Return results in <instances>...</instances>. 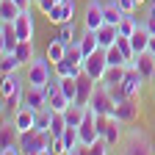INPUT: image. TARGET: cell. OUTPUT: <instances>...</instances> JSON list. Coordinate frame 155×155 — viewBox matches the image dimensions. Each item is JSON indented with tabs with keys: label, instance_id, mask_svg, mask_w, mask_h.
Returning a JSON list of instances; mask_svg holds the SVG:
<instances>
[{
	"label": "cell",
	"instance_id": "7402d4cb",
	"mask_svg": "<svg viewBox=\"0 0 155 155\" xmlns=\"http://www.w3.org/2000/svg\"><path fill=\"white\" fill-rule=\"evenodd\" d=\"M25 89H28V83H22L14 94H8V97H3V111L8 108V111H17V108H22L25 105Z\"/></svg>",
	"mask_w": 155,
	"mask_h": 155
},
{
	"label": "cell",
	"instance_id": "d590c367",
	"mask_svg": "<svg viewBox=\"0 0 155 155\" xmlns=\"http://www.w3.org/2000/svg\"><path fill=\"white\" fill-rule=\"evenodd\" d=\"M147 50H150V53H152V55H155V36H152V39H150V47H147Z\"/></svg>",
	"mask_w": 155,
	"mask_h": 155
},
{
	"label": "cell",
	"instance_id": "3957f363",
	"mask_svg": "<svg viewBox=\"0 0 155 155\" xmlns=\"http://www.w3.org/2000/svg\"><path fill=\"white\" fill-rule=\"evenodd\" d=\"M17 141L22 147L25 155H50V147L45 141V136L39 130H25V133H17Z\"/></svg>",
	"mask_w": 155,
	"mask_h": 155
},
{
	"label": "cell",
	"instance_id": "7a4b0ae2",
	"mask_svg": "<svg viewBox=\"0 0 155 155\" xmlns=\"http://www.w3.org/2000/svg\"><path fill=\"white\" fill-rule=\"evenodd\" d=\"M53 75H55L53 72V61H50L47 55H36L33 61L28 64V78H25V81L31 86H45Z\"/></svg>",
	"mask_w": 155,
	"mask_h": 155
},
{
	"label": "cell",
	"instance_id": "8992f818",
	"mask_svg": "<svg viewBox=\"0 0 155 155\" xmlns=\"http://www.w3.org/2000/svg\"><path fill=\"white\" fill-rule=\"evenodd\" d=\"M75 11H78V3L75 0H61V3H55L47 14V19L53 25H64V22H72L75 19Z\"/></svg>",
	"mask_w": 155,
	"mask_h": 155
},
{
	"label": "cell",
	"instance_id": "277c9868",
	"mask_svg": "<svg viewBox=\"0 0 155 155\" xmlns=\"http://www.w3.org/2000/svg\"><path fill=\"white\" fill-rule=\"evenodd\" d=\"M83 72L91 78V81L103 83V78H105V72H108V58H105V50H103V47L83 58Z\"/></svg>",
	"mask_w": 155,
	"mask_h": 155
},
{
	"label": "cell",
	"instance_id": "5b68a950",
	"mask_svg": "<svg viewBox=\"0 0 155 155\" xmlns=\"http://www.w3.org/2000/svg\"><path fill=\"white\" fill-rule=\"evenodd\" d=\"M105 25V3L100 0H89L83 8V28L86 31H100Z\"/></svg>",
	"mask_w": 155,
	"mask_h": 155
},
{
	"label": "cell",
	"instance_id": "30bf717a",
	"mask_svg": "<svg viewBox=\"0 0 155 155\" xmlns=\"http://www.w3.org/2000/svg\"><path fill=\"white\" fill-rule=\"evenodd\" d=\"M125 152H130V155H136V152L150 155V152H152V144L147 141V136H144L141 130H133V133L127 136V141H125Z\"/></svg>",
	"mask_w": 155,
	"mask_h": 155
},
{
	"label": "cell",
	"instance_id": "74e56055",
	"mask_svg": "<svg viewBox=\"0 0 155 155\" xmlns=\"http://www.w3.org/2000/svg\"><path fill=\"white\" fill-rule=\"evenodd\" d=\"M150 83H155V69H152V78H150Z\"/></svg>",
	"mask_w": 155,
	"mask_h": 155
},
{
	"label": "cell",
	"instance_id": "44dd1931",
	"mask_svg": "<svg viewBox=\"0 0 155 155\" xmlns=\"http://www.w3.org/2000/svg\"><path fill=\"white\" fill-rule=\"evenodd\" d=\"M17 58L22 61V67H28L33 58H36V50H33V39H19V45H17Z\"/></svg>",
	"mask_w": 155,
	"mask_h": 155
},
{
	"label": "cell",
	"instance_id": "f1b7e54d",
	"mask_svg": "<svg viewBox=\"0 0 155 155\" xmlns=\"http://www.w3.org/2000/svg\"><path fill=\"white\" fill-rule=\"evenodd\" d=\"M139 25H141V19H139V17L125 14V17L119 19V25H116V28H119V33H122V36H133V31L139 28Z\"/></svg>",
	"mask_w": 155,
	"mask_h": 155
},
{
	"label": "cell",
	"instance_id": "6da1fadb",
	"mask_svg": "<svg viewBox=\"0 0 155 155\" xmlns=\"http://www.w3.org/2000/svg\"><path fill=\"white\" fill-rule=\"evenodd\" d=\"M89 108H94L97 116H114L116 111V100L105 83H97L94 91H91V100H89Z\"/></svg>",
	"mask_w": 155,
	"mask_h": 155
},
{
	"label": "cell",
	"instance_id": "4316f807",
	"mask_svg": "<svg viewBox=\"0 0 155 155\" xmlns=\"http://www.w3.org/2000/svg\"><path fill=\"white\" fill-rule=\"evenodd\" d=\"M69 105H72V103L64 97V91H61V89H58L55 94H50V97H47V108H50V111H55V114H64Z\"/></svg>",
	"mask_w": 155,
	"mask_h": 155
},
{
	"label": "cell",
	"instance_id": "4dcf8cb0",
	"mask_svg": "<svg viewBox=\"0 0 155 155\" xmlns=\"http://www.w3.org/2000/svg\"><path fill=\"white\" fill-rule=\"evenodd\" d=\"M53 114H55V111H50V108L36 111V125H33V130H50V125H53Z\"/></svg>",
	"mask_w": 155,
	"mask_h": 155
},
{
	"label": "cell",
	"instance_id": "5bb4252c",
	"mask_svg": "<svg viewBox=\"0 0 155 155\" xmlns=\"http://www.w3.org/2000/svg\"><path fill=\"white\" fill-rule=\"evenodd\" d=\"M130 67H136V69H139V72L144 75V81L150 83V78H152V69H155V55H152L150 50H144V53H139V55L133 58V64H130Z\"/></svg>",
	"mask_w": 155,
	"mask_h": 155
},
{
	"label": "cell",
	"instance_id": "603a6c76",
	"mask_svg": "<svg viewBox=\"0 0 155 155\" xmlns=\"http://www.w3.org/2000/svg\"><path fill=\"white\" fill-rule=\"evenodd\" d=\"M22 69V61L17 58V53H0V72L8 75V72H19Z\"/></svg>",
	"mask_w": 155,
	"mask_h": 155
},
{
	"label": "cell",
	"instance_id": "9c48e42d",
	"mask_svg": "<svg viewBox=\"0 0 155 155\" xmlns=\"http://www.w3.org/2000/svg\"><path fill=\"white\" fill-rule=\"evenodd\" d=\"M14 127H17V133H25V130H33V125H36V111L31 108V105H22V108H17L14 111Z\"/></svg>",
	"mask_w": 155,
	"mask_h": 155
},
{
	"label": "cell",
	"instance_id": "4fadbf2b",
	"mask_svg": "<svg viewBox=\"0 0 155 155\" xmlns=\"http://www.w3.org/2000/svg\"><path fill=\"white\" fill-rule=\"evenodd\" d=\"M14 28H17V36L19 39H33V17H31V8H22L14 19Z\"/></svg>",
	"mask_w": 155,
	"mask_h": 155
},
{
	"label": "cell",
	"instance_id": "484cf974",
	"mask_svg": "<svg viewBox=\"0 0 155 155\" xmlns=\"http://www.w3.org/2000/svg\"><path fill=\"white\" fill-rule=\"evenodd\" d=\"M45 55L50 58L53 64H55V61H61V58L67 55V45H64L61 39L55 36V39H50V45H47V53H45Z\"/></svg>",
	"mask_w": 155,
	"mask_h": 155
},
{
	"label": "cell",
	"instance_id": "8d00e7d4",
	"mask_svg": "<svg viewBox=\"0 0 155 155\" xmlns=\"http://www.w3.org/2000/svg\"><path fill=\"white\" fill-rule=\"evenodd\" d=\"M136 3H139V6H144V3H150V0H136Z\"/></svg>",
	"mask_w": 155,
	"mask_h": 155
},
{
	"label": "cell",
	"instance_id": "cb8c5ba5",
	"mask_svg": "<svg viewBox=\"0 0 155 155\" xmlns=\"http://www.w3.org/2000/svg\"><path fill=\"white\" fill-rule=\"evenodd\" d=\"M22 11L14 0H0V22H14L17 14Z\"/></svg>",
	"mask_w": 155,
	"mask_h": 155
},
{
	"label": "cell",
	"instance_id": "d6a6232c",
	"mask_svg": "<svg viewBox=\"0 0 155 155\" xmlns=\"http://www.w3.org/2000/svg\"><path fill=\"white\" fill-rule=\"evenodd\" d=\"M147 19H155V0L147 3Z\"/></svg>",
	"mask_w": 155,
	"mask_h": 155
},
{
	"label": "cell",
	"instance_id": "8fae6325",
	"mask_svg": "<svg viewBox=\"0 0 155 155\" xmlns=\"http://www.w3.org/2000/svg\"><path fill=\"white\" fill-rule=\"evenodd\" d=\"M136 97H127V100H122L119 105H116V111H114V116L119 122H125V125H130V122H136L139 119V105L133 103Z\"/></svg>",
	"mask_w": 155,
	"mask_h": 155
},
{
	"label": "cell",
	"instance_id": "2e32d148",
	"mask_svg": "<svg viewBox=\"0 0 155 155\" xmlns=\"http://www.w3.org/2000/svg\"><path fill=\"white\" fill-rule=\"evenodd\" d=\"M61 139H64L67 155H75V152L83 150V144H81V133H78V127H72V125H67V130L61 133Z\"/></svg>",
	"mask_w": 155,
	"mask_h": 155
},
{
	"label": "cell",
	"instance_id": "e0dca14e",
	"mask_svg": "<svg viewBox=\"0 0 155 155\" xmlns=\"http://www.w3.org/2000/svg\"><path fill=\"white\" fill-rule=\"evenodd\" d=\"M94 86H97V81H91V78H89L86 72H83L81 78H78V103H81V105H89Z\"/></svg>",
	"mask_w": 155,
	"mask_h": 155
},
{
	"label": "cell",
	"instance_id": "ac0fdd59",
	"mask_svg": "<svg viewBox=\"0 0 155 155\" xmlns=\"http://www.w3.org/2000/svg\"><path fill=\"white\" fill-rule=\"evenodd\" d=\"M97 39H100V47L105 50V47L116 45V39H119V28H116L114 22H105L100 31H97Z\"/></svg>",
	"mask_w": 155,
	"mask_h": 155
},
{
	"label": "cell",
	"instance_id": "ffe728a7",
	"mask_svg": "<svg viewBox=\"0 0 155 155\" xmlns=\"http://www.w3.org/2000/svg\"><path fill=\"white\" fill-rule=\"evenodd\" d=\"M78 42H81L83 55H91L94 50H100V39H97V31H86V28H83V33L78 36Z\"/></svg>",
	"mask_w": 155,
	"mask_h": 155
},
{
	"label": "cell",
	"instance_id": "d4e9b609",
	"mask_svg": "<svg viewBox=\"0 0 155 155\" xmlns=\"http://www.w3.org/2000/svg\"><path fill=\"white\" fill-rule=\"evenodd\" d=\"M125 14H127V11L119 6V0H108V3H105V22L119 25V19H122Z\"/></svg>",
	"mask_w": 155,
	"mask_h": 155
},
{
	"label": "cell",
	"instance_id": "1f68e13d",
	"mask_svg": "<svg viewBox=\"0 0 155 155\" xmlns=\"http://www.w3.org/2000/svg\"><path fill=\"white\" fill-rule=\"evenodd\" d=\"M58 39H61L64 45H69V42H75V39H78L75 19H72V22H64V25H58Z\"/></svg>",
	"mask_w": 155,
	"mask_h": 155
},
{
	"label": "cell",
	"instance_id": "83f0119b",
	"mask_svg": "<svg viewBox=\"0 0 155 155\" xmlns=\"http://www.w3.org/2000/svg\"><path fill=\"white\" fill-rule=\"evenodd\" d=\"M105 58H108V67H127V58L119 50V45H111L105 47Z\"/></svg>",
	"mask_w": 155,
	"mask_h": 155
},
{
	"label": "cell",
	"instance_id": "836d02e7",
	"mask_svg": "<svg viewBox=\"0 0 155 155\" xmlns=\"http://www.w3.org/2000/svg\"><path fill=\"white\" fill-rule=\"evenodd\" d=\"M14 3H17L19 8H31V6H33V0H14Z\"/></svg>",
	"mask_w": 155,
	"mask_h": 155
},
{
	"label": "cell",
	"instance_id": "9a60e30c",
	"mask_svg": "<svg viewBox=\"0 0 155 155\" xmlns=\"http://www.w3.org/2000/svg\"><path fill=\"white\" fill-rule=\"evenodd\" d=\"M53 72L58 78H81L83 75V64H72L69 58H61V61L53 64Z\"/></svg>",
	"mask_w": 155,
	"mask_h": 155
},
{
	"label": "cell",
	"instance_id": "d6986e66",
	"mask_svg": "<svg viewBox=\"0 0 155 155\" xmlns=\"http://www.w3.org/2000/svg\"><path fill=\"white\" fill-rule=\"evenodd\" d=\"M22 83H28V81H22L19 78V72H8V75H3V81H0V94L3 97H8V94H14Z\"/></svg>",
	"mask_w": 155,
	"mask_h": 155
},
{
	"label": "cell",
	"instance_id": "7c38bea8",
	"mask_svg": "<svg viewBox=\"0 0 155 155\" xmlns=\"http://www.w3.org/2000/svg\"><path fill=\"white\" fill-rule=\"evenodd\" d=\"M25 105H31L33 111L47 108V91H45V86H31L28 83V89H25Z\"/></svg>",
	"mask_w": 155,
	"mask_h": 155
},
{
	"label": "cell",
	"instance_id": "ba28073f",
	"mask_svg": "<svg viewBox=\"0 0 155 155\" xmlns=\"http://www.w3.org/2000/svg\"><path fill=\"white\" fill-rule=\"evenodd\" d=\"M19 45V36L14 22H0V53H14Z\"/></svg>",
	"mask_w": 155,
	"mask_h": 155
},
{
	"label": "cell",
	"instance_id": "52a82bcc",
	"mask_svg": "<svg viewBox=\"0 0 155 155\" xmlns=\"http://www.w3.org/2000/svg\"><path fill=\"white\" fill-rule=\"evenodd\" d=\"M144 83H147V81H144V75L136 69V67H127V69H125V78H122V83H119V86L125 89V94H127V97H139V94H141V89H144Z\"/></svg>",
	"mask_w": 155,
	"mask_h": 155
},
{
	"label": "cell",
	"instance_id": "f546056e",
	"mask_svg": "<svg viewBox=\"0 0 155 155\" xmlns=\"http://www.w3.org/2000/svg\"><path fill=\"white\" fill-rule=\"evenodd\" d=\"M125 69H127V67H108V72H105V78H103V83H105V86H119L122 78H125Z\"/></svg>",
	"mask_w": 155,
	"mask_h": 155
},
{
	"label": "cell",
	"instance_id": "e575fe53",
	"mask_svg": "<svg viewBox=\"0 0 155 155\" xmlns=\"http://www.w3.org/2000/svg\"><path fill=\"white\" fill-rule=\"evenodd\" d=\"M144 22H147V28H150V33L155 36V19H147V17H144Z\"/></svg>",
	"mask_w": 155,
	"mask_h": 155
}]
</instances>
